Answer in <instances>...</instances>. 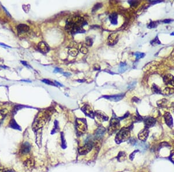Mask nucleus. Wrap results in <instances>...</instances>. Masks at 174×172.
Segmentation results:
<instances>
[{"mask_svg": "<svg viewBox=\"0 0 174 172\" xmlns=\"http://www.w3.org/2000/svg\"><path fill=\"white\" fill-rule=\"evenodd\" d=\"M136 147L138 148V149L141 150L142 151L146 150L147 148V145L146 144L142 143V142H140V143H137Z\"/></svg>", "mask_w": 174, "mask_h": 172, "instance_id": "aec40b11", "label": "nucleus"}, {"mask_svg": "<svg viewBox=\"0 0 174 172\" xmlns=\"http://www.w3.org/2000/svg\"><path fill=\"white\" fill-rule=\"evenodd\" d=\"M130 137V131L129 128H122L116 136V141L120 143L128 140Z\"/></svg>", "mask_w": 174, "mask_h": 172, "instance_id": "f03ea898", "label": "nucleus"}, {"mask_svg": "<svg viewBox=\"0 0 174 172\" xmlns=\"http://www.w3.org/2000/svg\"><path fill=\"white\" fill-rule=\"evenodd\" d=\"M87 22L82 18L75 16L71 19H68L66 25V30L71 34H77L84 33L85 30L82 29Z\"/></svg>", "mask_w": 174, "mask_h": 172, "instance_id": "f257e3e1", "label": "nucleus"}, {"mask_svg": "<svg viewBox=\"0 0 174 172\" xmlns=\"http://www.w3.org/2000/svg\"><path fill=\"white\" fill-rule=\"evenodd\" d=\"M8 110L6 109H4L2 110H0V124L2 122V121L7 115L8 114Z\"/></svg>", "mask_w": 174, "mask_h": 172, "instance_id": "dca6fc26", "label": "nucleus"}, {"mask_svg": "<svg viewBox=\"0 0 174 172\" xmlns=\"http://www.w3.org/2000/svg\"><path fill=\"white\" fill-rule=\"evenodd\" d=\"M77 127L79 131H81L82 132H84L86 130V125L84 124L83 122H78Z\"/></svg>", "mask_w": 174, "mask_h": 172, "instance_id": "a211bd4d", "label": "nucleus"}, {"mask_svg": "<svg viewBox=\"0 0 174 172\" xmlns=\"http://www.w3.org/2000/svg\"><path fill=\"white\" fill-rule=\"evenodd\" d=\"M150 44H151L152 45H159V44H161V42L160 41H159L158 39V38L157 36L154 38L153 40H152V41L150 42Z\"/></svg>", "mask_w": 174, "mask_h": 172, "instance_id": "a878e982", "label": "nucleus"}, {"mask_svg": "<svg viewBox=\"0 0 174 172\" xmlns=\"http://www.w3.org/2000/svg\"><path fill=\"white\" fill-rule=\"evenodd\" d=\"M38 49L42 53L45 54V53L48 52L50 50V48L49 47L47 44H46L45 42H40L38 44Z\"/></svg>", "mask_w": 174, "mask_h": 172, "instance_id": "423d86ee", "label": "nucleus"}, {"mask_svg": "<svg viewBox=\"0 0 174 172\" xmlns=\"http://www.w3.org/2000/svg\"><path fill=\"white\" fill-rule=\"evenodd\" d=\"M125 93H121L120 95H116L113 96H104L103 97H105V99L109 100L110 101H118L121 100L123 97H124Z\"/></svg>", "mask_w": 174, "mask_h": 172, "instance_id": "20e7f679", "label": "nucleus"}, {"mask_svg": "<svg viewBox=\"0 0 174 172\" xmlns=\"http://www.w3.org/2000/svg\"><path fill=\"white\" fill-rule=\"evenodd\" d=\"M158 24V22H157V21H155V22H152L148 24L147 27L150 29H154L157 26Z\"/></svg>", "mask_w": 174, "mask_h": 172, "instance_id": "4be33fe9", "label": "nucleus"}, {"mask_svg": "<svg viewBox=\"0 0 174 172\" xmlns=\"http://www.w3.org/2000/svg\"><path fill=\"white\" fill-rule=\"evenodd\" d=\"M128 3L130 4L131 6H136L138 4V1H128Z\"/></svg>", "mask_w": 174, "mask_h": 172, "instance_id": "473e14b6", "label": "nucleus"}, {"mask_svg": "<svg viewBox=\"0 0 174 172\" xmlns=\"http://www.w3.org/2000/svg\"><path fill=\"white\" fill-rule=\"evenodd\" d=\"M127 65L126 63H121L119 66V72L121 73H124L127 70Z\"/></svg>", "mask_w": 174, "mask_h": 172, "instance_id": "6ab92c4d", "label": "nucleus"}, {"mask_svg": "<svg viewBox=\"0 0 174 172\" xmlns=\"http://www.w3.org/2000/svg\"><path fill=\"white\" fill-rule=\"evenodd\" d=\"M42 81L44 83H45L46 84L51 85H53V86H56V84H54V83H53L51 81H50L48 80H43Z\"/></svg>", "mask_w": 174, "mask_h": 172, "instance_id": "7c9ffc66", "label": "nucleus"}, {"mask_svg": "<svg viewBox=\"0 0 174 172\" xmlns=\"http://www.w3.org/2000/svg\"><path fill=\"white\" fill-rule=\"evenodd\" d=\"M164 119L166 124L169 127H173V119L171 115L169 112H167L164 115Z\"/></svg>", "mask_w": 174, "mask_h": 172, "instance_id": "f8f14e48", "label": "nucleus"}, {"mask_svg": "<svg viewBox=\"0 0 174 172\" xmlns=\"http://www.w3.org/2000/svg\"><path fill=\"white\" fill-rule=\"evenodd\" d=\"M24 164L26 165L27 167H30L32 166V164H33L32 161H31V159H28V160H27L26 162H24Z\"/></svg>", "mask_w": 174, "mask_h": 172, "instance_id": "c85d7f7f", "label": "nucleus"}, {"mask_svg": "<svg viewBox=\"0 0 174 172\" xmlns=\"http://www.w3.org/2000/svg\"><path fill=\"white\" fill-rule=\"evenodd\" d=\"M104 133H105V129L102 128V127H101V128H99L96 131V136L97 137L101 138V137H102L103 136Z\"/></svg>", "mask_w": 174, "mask_h": 172, "instance_id": "412c9836", "label": "nucleus"}, {"mask_svg": "<svg viewBox=\"0 0 174 172\" xmlns=\"http://www.w3.org/2000/svg\"><path fill=\"white\" fill-rule=\"evenodd\" d=\"M118 160L119 161H122L126 158V154L124 152H121L119 153L118 155Z\"/></svg>", "mask_w": 174, "mask_h": 172, "instance_id": "5701e85b", "label": "nucleus"}, {"mask_svg": "<svg viewBox=\"0 0 174 172\" xmlns=\"http://www.w3.org/2000/svg\"><path fill=\"white\" fill-rule=\"evenodd\" d=\"M86 44L88 45V46H92V43H93L92 38H91L90 37H86Z\"/></svg>", "mask_w": 174, "mask_h": 172, "instance_id": "c756f323", "label": "nucleus"}, {"mask_svg": "<svg viewBox=\"0 0 174 172\" xmlns=\"http://www.w3.org/2000/svg\"><path fill=\"white\" fill-rule=\"evenodd\" d=\"M54 73H63V72H62V70H61V69H59V68H56V69L54 70Z\"/></svg>", "mask_w": 174, "mask_h": 172, "instance_id": "e433bc0d", "label": "nucleus"}, {"mask_svg": "<svg viewBox=\"0 0 174 172\" xmlns=\"http://www.w3.org/2000/svg\"><path fill=\"white\" fill-rule=\"evenodd\" d=\"M77 81L79 82H83L85 81V80H81V81L80 80H78Z\"/></svg>", "mask_w": 174, "mask_h": 172, "instance_id": "a18cd8bd", "label": "nucleus"}, {"mask_svg": "<svg viewBox=\"0 0 174 172\" xmlns=\"http://www.w3.org/2000/svg\"><path fill=\"white\" fill-rule=\"evenodd\" d=\"M163 81L165 84L174 86V76L172 74H167L163 76Z\"/></svg>", "mask_w": 174, "mask_h": 172, "instance_id": "1a4fd4ad", "label": "nucleus"}, {"mask_svg": "<svg viewBox=\"0 0 174 172\" xmlns=\"http://www.w3.org/2000/svg\"><path fill=\"white\" fill-rule=\"evenodd\" d=\"M118 34L117 33H114L110 35L108 38V44L110 45H113L118 41Z\"/></svg>", "mask_w": 174, "mask_h": 172, "instance_id": "9b49d317", "label": "nucleus"}, {"mask_svg": "<svg viewBox=\"0 0 174 172\" xmlns=\"http://www.w3.org/2000/svg\"><path fill=\"white\" fill-rule=\"evenodd\" d=\"M80 51L81 52V53L82 54H85L88 52V49H87V48L86 47H85V46H82V48H81Z\"/></svg>", "mask_w": 174, "mask_h": 172, "instance_id": "72a5a7b5", "label": "nucleus"}, {"mask_svg": "<svg viewBox=\"0 0 174 172\" xmlns=\"http://www.w3.org/2000/svg\"><path fill=\"white\" fill-rule=\"evenodd\" d=\"M9 126L10 127H11V128L12 129H15V130H18L20 131L21 130L20 126L18 124H17V122L15 120H11L10 121V122L9 123Z\"/></svg>", "mask_w": 174, "mask_h": 172, "instance_id": "4468645a", "label": "nucleus"}, {"mask_svg": "<svg viewBox=\"0 0 174 172\" xmlns=\"http://www.w3.org/2000/svg\"><path fill=\"white\" fill-rule=\"evenodd\" d=\"M92 145L91 143L86 144L84 147H82L81 148H80L79 150V152L80 154H86L89 152L92 149Z\"/></svg>", "mask_w": 174, "mask_h": 172, "instance_id": "ddd939ff", "label": "nucleus"}, {"mask_svg": "<svg viewBox=\"0 0 174 172\" xmlns=\"http://www.w3.org/2000/svg\"><path fill=\"white\" fill-rule=\"evenodd\" d=\"M120 126V121L117 118H113L110 124V131L114 132L118 129Z\"/></svg>", "mask_w": 174, "mask_h": 172, "instance_id": "7ed1b4c3", "label": "nucleus"}, {"mask_svg": "<svg viewBox=\"0 0 174 172\" xmlns=\"http://www.w3.org/2000/svg\"><path fill=\"white\" fill-rule=\"evenodd\" d=\"M63 75L66 76H69L71 75V74L69 73H63Z\"/></svg>", "mask_w": 174, "mask_h": 172, "instance_id": "a19ab883", "label": "nucleus"}, {"mask_svg": "<svg viewBox=\"0 0 174 172\" xmlns=\"http://www.w3.org/2000/svg\"><path fill=\"white\" fill-rule=\"evenodd\" d=\"M55 83H56V84H57V85H59V86H63L62 85H61V84H60V83H59L58 82L55 81Z\"/></svg>", "mask_w": 174, "mask_h": 172, "instance_id": "c03bdc74", "label": "nucleus"}, {"mask_svg": "<svg viewBox=\"0 0 174 172\" xmlns=\"http://www.w3.org/2000/svg\"><path fill=\"white\" fill-rule=\"evenodd\" d=\"M143 120L144 121V124L146 128L153 126L156 122V121L154 118L150 117V116L144 118V120L143 119Z\"/></svg>", "mask_w": 174, "mask_h": 172, "instance_id": "39448f33", "label": "nucleus"}, {"mask_svg": "<svg viewBox=\"0 0 174 172\" xmlns=\"http://www.w3.org/2000/svg\"><path fill=\"white\" fill-rule=\"evenodd\" d=\"M148 133H149V131L148 130V128H146L145 127V129L142 130L138 134V138L139 140H141V141H145L147 138L148 137Z\"/></svg>", "mask_w": 174, "mask_h": 172, "instance_id": "6e6552de", "label": "nucleus"}, {"mask_svg": "<svg viewBox=\"0 0 174 172\" xmlns=\"http://www.w3.org/2000/svg\"><path fill=\"white\" fill-rule=\"evenodd\" d=\"M160 102H157V104L159 106V107H160L161 108H163L164 107H165V105H166V103L167 101L165 99H163V100H161L159 101Z\"/></svg>", "mask_w": 174, "mask_h": 172, "instance_id": "393cba45", "label": "nucleus"}, {"mask_svg": "<svg viewBox=\"0 0 174 172\" xmlns=\"http://www.w3.org/2000/svg\"><path fill=\"white\" fill-rule=\"evenodd\" d=\"M21 62H22V64H24V65H25V66H27V67H29V65H28V64H27L26 63V62H25V61H21Z\"/></svg>", "mask_w": 174, "mask_h": 172, "instance_id": "79ce46f5", "label": "nucleus"}, {"mask_svg": "<svg viewBox=\"0 0 174 172\" xmlns=\"http://www.w3.org/2000/svg\"><path fill=\"white\" fill-rule=\"evenodd\" d=\"M169 158H170V160L172 161V162L174 163V152L172 153V154H171Z\"/></svg>", "mask_w": 174, "mask_h": 172, "instance_id": "4c0bfd02", "label": "nucleus"}, {"mask_svg": "<svg viewBox=\"0 0 174 172\" xmlns=\"http://www.w3.org/2000/svg\"><path fill=\"white\" fill-rule=\"evenodd\" d=\"M138 151H135L134 152H132V154H131L130 156H129V157H130L131 160H133V158H134V156H135V153H136V152H137Z\"/></svg>", "mask_w": 174, "mask_h": 172, "instance_id": "c9c22d12", "label": "nucleus"}, {"mask_svg": "<svg viewBox=\"0 0 174 172\" xmlns=\"http://www.w3.org/2000/svg\"><path fill=\"white\" fill-rule=\"evenodd\" d=\"M30 27L28 25L24 24H20L17 27V30L19 34H24L27 33L29 31Z\"/></svg>", "mask_w": 174, "mask_h": 172, "instance_id": "9d476101", "label": "nucleus"}, {"mask_svg": "<svg viewBox=\"0 0 174 172\" xmlns=\"http://www.w3.org/2000/svg\"><path fill=\"white\" fill-rule=\"evenodd\" d=\"M102 4H97L95 5V6L93 8V11H95V10H97L98 9H99L101 7H102Z\"/></svg>", "mask_w": 174, "mask_h": 172, "instance_id": "2f4dec72", "label": "nucleus"}, {"mask_svg": "<svg viewBox=\"0 0 174 172\" xmlns=\"http://www.w3.org/2000/svg\"><path fill=\"white\" fill-rule=\"evenodd\" d=\"M117 19H118V15L116 13H113L109 16V19L110 22L112 24L116 25L117 24Z\"/></svg>", "mask_w": 174, "mask_h": 172, "instance_id": "2eb2a0df", "label": "nucleus"}, {"mask_svg": "<svg viewBox=\"0 0 174 172\" xmlns=\"http://www.w3.org/2000/svg\"><path fill=\"white\" fill-rule=\"evenodd\" d=\"M135 85H136V82L135 81L132 82V83H131V84L129 85L128 88H131V89L133 88H134V86H135Z\"/></svg>", "mask_w": 174, "mask_h": 172, "instance_id": "f704fd0d", "label": "nucleus"}, {"mask_svg": "<svg viewBox=\"0 0 174 172\" xmlns=\"http://www.w3.org/2000/svg\"><path fill=\"white\" fill-rule=\"evenodd\" d=\"M152 90L154 93L156 94H162V91L161 89L158 88L157 85H156L155 84H153L152 85Z\"/></svg>", "mask_w": 174, "mask_h": 172, "instance_id": "f3484780", "label": "nucleus"}, {"mask_svg": "<svg viewBox=\"0 0 174 172\" xmlns=\"http://www.w3.org/2000/svg\"><path fill=\"white\" fill-rule=\"evenodd\" d=\"M31 146L28 142L23 143L20 148V153L22 154H27L30 151Z\"/></svg>", "mask_w": 174, "mask_h": 172, "instance_id": "0eeeda50", "label": "nucleus"}, {"mask_svg": "<svg viewBox=\"0 0 174 172\" xmlns=\"http://www.w3.org/2000/svg\"><path fill=\"white\" fill-rule=\"evenodd\" d=\"M171 35H174V32H173V33H172L171 34Z\"/></svg>", "mask_w": 174, "mask_h": 172, "instance_id": "49530a36", "label": "nucleus"}, {"mask_svg": "<svg viewBox=\"0 0 174 172\" xmlns=\"http://www.w3.org/2000/svg\"><path fill=\"white\" fill-rule=\"evenodd\" d=\"M160 1H150V3H151L152 4H155V3H160Z\"/></svg>", "mask_w": 174, "mask_h": 172, "instance_id": "37998d69", "label": "nucleus"}, {"mask_svg": "<svg viewBox=\"0 0 174 172\" xmlns=\"http://www.w3.org/2000/svg\"><path fill=\"white\" fill-rule=\"evenodd\" d=\"M134 55L136 56V59H141V58H143V57L145 56V54H143V53H141V52H137L134 54Z\"/></svg>", "mask_w": 174, "mask_h": 172, "instance_id": "bb28decb", "label": "nucleus"}, {"mask_svg": "<svg viewBox=\"0 0 174 172\" xmlns=\"http://www.w3.org/2000/svg\"><path fill=\"white\" fill-rule=\"evenodd\" d=\"M174 90L172 88H165V93L166 95H170L173 93Z\"/></svg>", "mask_w": 174, "mask_h": 172, "instance_id": "cd10ccee", "label": "nucleus"}, {"mask_svg": "<svg viewBox=\"0 0 174 172\" xmlns=\"http://www.w3.org/2000/svg\"><path fill=\"white\" fill-rule=\"evenodd\" d=\"M3 172H16V171H15L14 170L12 169H5L4 170Z\"/></svg>", "mask_w": 174, "mask_h": 172, "instance_id": "58836bf2", "label": "nucleus"}, {"mask_svg": "<svg viewBox=\"0 0 174 172\" xmlns=\"http://www.w3.org/2000/svg\"><path fill=\"white\" fill-rule=\"evenodd\" d=\"M69 54L72 56H76L78 54V50L76 48H70L69 51Z\"/></svg>", "mask_w": 174, "mask_h": 172, "instance_id": "b1692460", "label": "nucleus"}, {"mask_svg": "<svg viewBox=\"0 0 174 172\" xmlns=\"http://www.w3.org/2000/svg\"><path fill=\"white\" fill-rule=\"evenodd\" d=\"M171 21L172 20H170V19H165V20H163L162 22L164 23H169V22H171Z\"/></svg>", "mask_w": 174, "mask_h": 172, "instance_id": "ea45409f", "label": "nucleus"}, {"mask_svg": "<svg viewBox=\"0 0 174 172\" xmlns=\"http://www.w3.org/2000/svg\"><path fill=\"white\" fill-rule=\"evenodd\" d=\"M173 107H174V103L173 104Z\"/></svg>", "mask_w": 174, "mask_h": 172, "instance_id": "de8ad7c7", "label": "nucleus"}]
</instances>
